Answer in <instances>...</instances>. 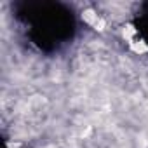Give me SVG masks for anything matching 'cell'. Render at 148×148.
I'll return each mask as SVG.
<instances>
[{
  "mask_svg": "<svg viewBox=\"0 0 148 148\" xmlns=\"http://www.w3.org/2000/svg\"><path fill=\"white\" fill-rule=\"evenodd\" d=\"M30 26V37L44 49H54L71 38L73 18L68 9L58 4H30L21 12Z\"/></svg>",
  "mask_w": 148,
  "mask_h": 148,
  "instance_id": "obj_1",
  "label": "cell"
},
{
  "mask_svg": "<svg viewBox=\"0 0 148 148\" xmlns=\"http://www.w3.org/2000/svg\"><path fill=\"white\" fill-rule=\"evenodd\" d=\"M136 28H138L139 37L148 44V4L141 5V9L138 12V18H136Z\"/></svg>",
  "mask_w": 148,
  "mask_h": 148,
  "instance_id": "obj_2",
  "label": "cell"
}]
</instances>
